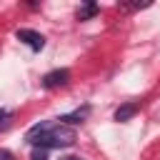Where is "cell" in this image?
<instances>
[{
  "label": "cell",
  "mask_w": 160,
  "mask_h": 160,
  "mask_svg": "<svg viewBox=\"0 0 160 160\" xmlns=\"http://www.w3.org/2000/svg\"><path fill=\"white\" fill-rule=\"evenodd\" d=\"M15 35H18V40H20V42H25V45H28L30 50H35V52L45 48V38H42L40 32L30 30V28H20V30H18Z\"/></svg>",
  "instance_id": "obj_2"
},
{
  "label": "cell",
  "mask_w": 160,
  "mask_h": 160,
  "mask_svg": "<svg viewBox=\"0 0 160 160\" xmlns=\"http://www.w3.org/2000/svg\"><path fill=\"white\" fill-rule=\"evenodd\" d=\"M25 140L35 148H42V150H50V148H70L75 142V130L70 125H62V122H55V120H45V122H38L28 130Z\"/></svg>",
  "instance_id": "obj_1"
},
{
  "label": "cell",
  "mask_w": 160,
  "mask_h": 160,
  "mask_svg": "<svg viewBox=\"0 0 160 160\" xmlns=\"http://www.w3.org/2000/svg\"><path fill=\"white\" fill-rule=\"evenodd\" d=\"M0 160H15V158H12L8 150H0Z\"/></svg>",
  "instance_id": "obj_9"
},
{
  "label": "cell",
  "mask_w": 160,
  "mask_h": 160,
  "mask_svg": "<svg viewBox=\"0 0 160 160\" xmlns=\"http://www.w3.org/2000/svg\"><path fill=\"white\" fill-rule=\"evenodd\" d=\"M45 158H48V150H42V148H38V150L32 152V158H30V160H45Z\"/></svg>",
  "instance_id": "obj_8"
},
{
  "label": "cell",
  "mask_w": 160,
  "mask_h": 160,
  "mask_svg": "<svg viewBox=\"0 0 160 160\" xmlns=\"http://www.w3.org/2000/svg\"><path fill=\"white\" fill-rule=\"evenodd\" d=\"M60 160H80V158H78V155H62Z\"/></svg>",
  "instance_id": "obj_10"
},
{
  "label": "cell",
  "mask_w": 160,
  "mask_h": 160,
  "mask_svg": "<svg viewBox=\"0 0 160 160\" xmlns=\"http://www.w3.org/2000/svg\"><path fill=\"white\" fill-rule=\"evenodd\" d=\"M135 112H138V102H125V105H120V108L115 110V120H118V122H125V120H130Z\"/></svg>",
  "instance_id": "obj_5"
},
{
  "label": "cell",
  "mask_w": 160,
  "mask_h": 160,
  "mask_svg": "<svg viewBox=\"0 0 160 160\" xmlns=\"http://www.w3.org/2000/svg\"><path fill=\"white\" fill-rule=\"evenodd\" d=\"M68 82H70V70H65V68L50 70V72L42 78V88H48V90L60 88V85H68Z\"/></svg>",
  "instance_id": "obj_3"
},
{
  "label": "cell",
  "mask_w": 160,
  "mask_h": 160,
  "mask_svg": "<svg viewBox=\"0 0 160 160\" xmlns=\"http://www.w3.org/2000/svg\"><path fill=\"white\" fill-rule=\"evenodd\" d=\"M88 112H90V105H82V108H78V110H72V112L58 118V120H60L62 125H78V122H82V120L88 118Z\"/></svg>",
  "instance_id": "obj_4"
},
{
  "label": "cell",
  "mask_w": 160,
  "mask_h": 160,
  "mask_svg": "<svg viewBox=\"0 0 160 160\" xmlns=\"http://www.w3.org/2000/svg\"><path fill=\"white\" fill-rule=\"evenodd\" d=\"M8 122H10V112L0 108V130H2V128H8Z\"/></svg>",
  "instance_id": "obj_7"
},
{
  "label": "cell",
  "mask_w": 160,
  "mask_h": 160,
  "mask_svg": "<svg viewBox=\"0 0 160 160\" xmlns=\"http://www.w3.org/2000/svg\"><path fill=\"white\" fill-rule=\"evenodd\" d=\"M98 12V5L95 2H85L80 10H78V20H88V18H92Z\"/></svg>",
  "instance_id": "obj_6"
}]
</instances>
